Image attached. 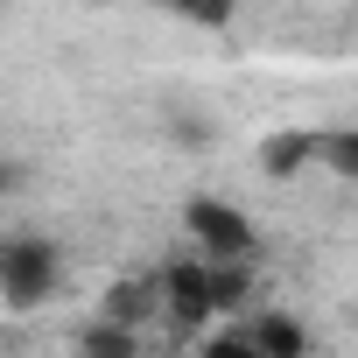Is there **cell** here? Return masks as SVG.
<instances>
[{
	"label": "cell",
	"instance_id": "obj_1",
	"mask_svg": "<svg viewBox=\"0 0 358 358\" xmlns=\"http://www.w3.org/2000/svg\"><path fill=\"white\" fill-rule=\"evenodd\" d=\"M246 295V274L239 267H169L162 274V302H169V316L183 323V330H197V323H211L225 302H239Z\"/></svg>",
	"mask_w": 358,
	"mask_h": 358
},
{
	"label": "cell",
	"instance_id": "obj_2",
	"mask_svg": "<svg viewBox=\"0 0 358 358\" xmlns=\"http://www.w3.org/2000/svg\"><path fill=\"white\" fill-rule=\"evenodd\" d=\"M57 288V246L50 239H8L0 246V295L8 302H43Z\"/></svg>",
	"mask_w": 358,
	"mask_h": 358
},
{
	"label": "cell",
	"instance_id": "obj_3",
	"mask_svg": "<svg viewBox=\"0 0 358 358\" xmlns=\"http://www.w3.org/2000/svg\"><path fill=\"white\" fill-rule=\"evenodd\" d=\"M183 218H190V232L204 239V253H211V260L239 267V260L253 253V225H246V211H232L225 197H197Z\"/></svg>",
	"mask_w": 358,
	"mask_h": 358
},
{
	"label": "cell",
	"instance_id": "obj_4",
	"mask_svg": "<svg viewBox=\"0 0 358 358\" xmlns=\"http://www.w3.org/2000/svg\"><path fill=\"white\" fill-rule=\"evenodd\" d=\"M239 337H246L260 358H302V323H295V316H281V309H260Z\"/></svg>",
	"mask_w": 358,
	"mask_h": 358
},
{
	"label": "cell",
	"instance_id": "obj_5",
	"mask_svg": "<svg viewBox=\"0 0 358 358\" xmlns=\"http://www.w3.org/2000/svg\"><path fill=\"white\" fill-rule=\"evenodd\" d=\"M316 162V134H274L267 148H260V169L267 176H295V169H309Z\"/></svg>",
	"mask_w": 358,
	"mask_h": 358
},
{
	"label": "cell",
	"instance_id": "obj_6",
	"mask_svg": "<svg viewBox=\"0 0 358 358\" xmlns=\"http://www.w3.org/2000/svg\"><path fill=\"white\" fill-rule=\"evenodd\" d=\"M85 358H141V344H134L127 323H92L85 330Z\"/></svg>",
	"mask_w": 358,
	"mask_h": 358
},
{
	"label": "cell",
	"instance_id": "obj_7",
	"mask_svg": "<svg viewBox=\"0 0 358 358\" xmlns=\"http://www.w3.org/2000/svg\"><path fill=\"white\" fill-rule=\"evenodd\" d=\"M316 162L337 169V176H358V134L337 127V134H316Z\"/></svg>",
	"mask_w": 358,
	"mask_h": 358
},
{
	"label": "cell",
	"instance_id": "obj_8",
	"mask_svg": "<svg viewBox=\"0 0 358 358\" xmlns=\"http://www.w3.org/2000/svg\"><path fill=\"white\" fill-rule=\"evenodd\" d=\"M204 358H260V351H253V344L232 330V337H211V344H204Z\"/></svg>",
	"mask_w": 358,
	"mask_h": 358
},
{
	"label": "cell",
	"instance_id": "obj_9",
	"mask_svg": "<svg viewBox=\"0 0 358 358\" xmlns=\"http://www.w3.org/2000/svg\"><path fill=\"white\" fill-rule=\"evenodd\" d=\"M0 190H15V169H0Z\"/></svg>",
	"mask_w": 358,
	"mask_h": 358
}]
</instances>
